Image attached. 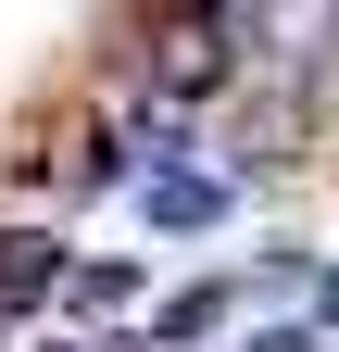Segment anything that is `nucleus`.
<instances>
[{"label": "nucleus", "mask_w": 339, "mask_h": 352, "mask_svg": "<svg viewBox=\"0 0 339 352\" xmlns=\"http://www.w3.org/2000/svg\"><path fill=\"white\" fill-rule=\"evenodd\" d=\"M25 352H89V340H75V327H51V340H25Z\"/></svg>", "instance_id": "obj_8"}, {"label": "nucleus", "mask_w": 339, "mask_h": 352, "mask_svg": "<svg viewBox=\"0 0 339 352\" xmlns=\"http://www.w3.org/2000/svg\"><path fill=\"white\" fill-rule=\"evenodd\" d=\"M239 302H251V289L226 277V264H201V277H176V289L151 302V327H139V340H151V352H226Z\"/></svg>", "instance_id": "obj_3"}, {"label": "nucleus", "mask_w": 339, "mask_h": 352, "mask_svg": "<svg viewBox=\"0 0 339 352\" xmlns=\"http://www.w3.org/2000/svg\"><path fill=\"white\" fill-rule=\"evenodd\" d=\"M239 352H339L314 315H289V327H239Z\"/></svg>", "instance_id": "obj_6"}, {"label": "nucleus", "mask_w": 339, "mask_h": 352, "mask_svg": "<svg viewBox=\"0 0 339 352\" xmlns=\"http://www.w3.org/2000/svg\"><path fill=\"white\" fill-rule=\"evenodd\" d=\"M226 352H239V340H226Z\"/></svg>", "instance_id": "obj_9"}, {"label": "nucleus", "mask_w": 339, "mask_h": 352, "mask_svg": "<svg viewBox=\"0 0 339 352\" xmlns=\"http://www.w3.org/2000/svg\"><path fill=\"white\" fill-rule=\"evenodd\" d=\"M63 277H75L63 227H38V214H0V315H51V302H63Z\"/></svg>", "instance_id": "obj_4"}, {"label": "nucleus", "mask_w": 339, "mask_h": 352, "mask_svg": "<svg viewBox=\"0 0 339 352\" xmlns=\"http://www.w3.org/2000/svg\"><path fill=\"white\" fill-rule=\"evenodd\" d=\"M314 327L339 340V252H327V289H314Z\"/></svg>", "instance_id": "obj_7"}, {"label": "nucleus", "mask_w": 339, "mask_h": 352, "mask_svg": "<svg viewBox=\"0 0 339 352\" xmlns=\"http://www.w3.org/2000/svg\"><path fill=\"white\" fill-rule=\"evenodd\" d=\"M126 176H139V151H126V126H113V101H101L89 126H75V151L51 164V201H113Z\"/></svg>", "instance_id": "obj_5"}, {"label": "nucleus", "mask_w": 339, "mask_h": 352, "mask_svg": "<svg viewBox=\"0 0 339 352\" xmlns=\"http://www.w3.org/2000/svg\"><path fill=\"white\" fill-rule=\"evenodd\" d=\"M151 264L139 252H75V277H63V302H51V315L75 327V340H113V327H151Z\"/></svg>", "instance_id": "obj_2"}, {"label": "nucleus", "mask_w": 339, "mask_h": 352, "mask_svg": "<svg viewBox=\"0 0 339 352\" xmlns=\"http://www.w3.org/2000/svg\"><path fill=\"white\" fill-rule=\"evenodd\" d=\"M239 201H251V189H239L214 151H189V164H139V227H151V239H214Z\"/></svg>", "instance_id": "obj_1"}]
</instances>
